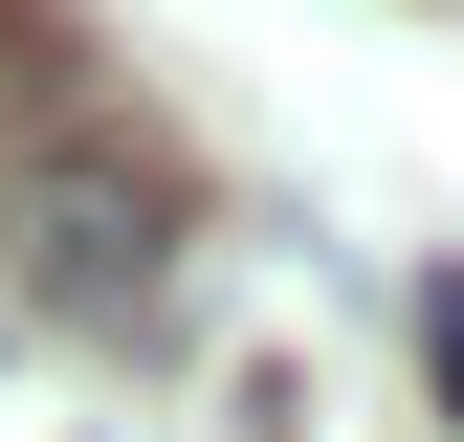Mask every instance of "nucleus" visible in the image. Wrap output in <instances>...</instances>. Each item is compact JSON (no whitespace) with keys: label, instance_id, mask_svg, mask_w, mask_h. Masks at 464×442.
Instances as JSON below:
<instances>
[{"label":"nucleus","instance_id":"f257e3e1","mask_svg":"<svg viewBox=\"0 0 464 442\" xmlns=\"http://www.w3.org/2000/svg\"><path fill=\"white\" fill-rule=\"evenodd\" d=\"M0 244H23V288L89 310V332H155V310H178V178H155L133 133H23V155H0Z\"/></svg>","mask_w":464,"mask_h":442},{"label":"nucleus","instance_id":"f03ea898","mask_svg":"<svg viewBox=\"0 0 464 442\" xmlns=\"http://www.w3.org/2000/svg\"><path fill=\"white\" fill-rule=\"evenodd\" d=\"M420 376H442V420H464V265H420Z\"/></svg>","mask_w":464,"mask_h":442}]
</instances>
